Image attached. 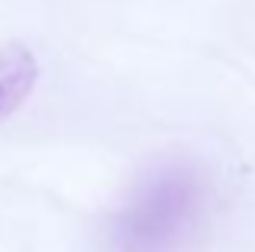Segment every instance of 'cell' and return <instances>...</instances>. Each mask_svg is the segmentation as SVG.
<instances>
[{"mask_svg":"<svg viewBox=\"0 0 255 252\" xmlns=\"http://www.w3.org/2000/svg\"><path fill=\"white\" fill-rule=\"evenodd\" d=\"M213 188L204 168L165 158L149 168L110 217L113 252H191L210 220Z\"/></svg>","mask_w":255,"mask_h":252,"instance_id":"obj_1","label":"cell"},{"mask_svg":"<svg viewBox=\"0 0 255 252\" xmlns=\"http://www.w3.org/2000/svg\"><path fill=\"white\" fill-rule=\"evenodd\" d=\"M39 81V62L23 42H0V120L16 114Z\"/></svg>","mask_w":255,"mask_h":252,"instance_id":"obj_2","label":"cell"}]
</instances>
